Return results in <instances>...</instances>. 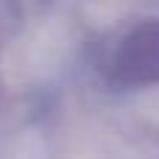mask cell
I'll list each match as a JSON object with an SVG mask.
<instances>
[{"label": "cell", "mask_w": 159, "mask_h": 159, "mask_svg": "<svg viewBox=\"0 0 159 159\" xmlns=\"http://www.w3.org/2000/svg\"><path fill=\"white\" fill-rule=\"evenodd\" d=\"M109 75L120 87L159 84V22H145L129 31L109 61Z\"/></svg>", "instance_id": "obj_1"}]
</instances>
